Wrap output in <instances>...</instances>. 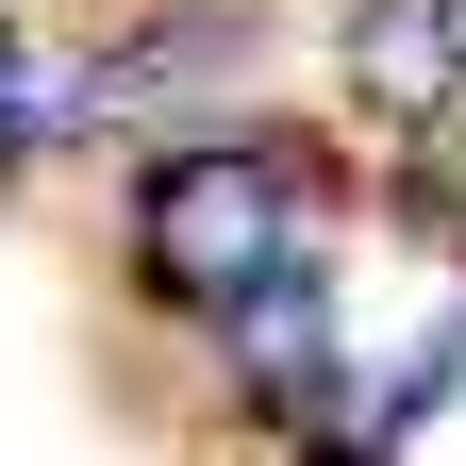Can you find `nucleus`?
<instances>
[{"label": "nucleus", "mask_w": 466, "mask_h": 466, "mask_svg": "<svg viewBox=\"0 0 466 466\" xmlns=\"http://www.w3.org/2000/svg\"><path fill=\"white\" fill-rule=\"evenodd\" d=\"M350 84H367V100H433V84H450V67H433V17L367 0V17H350Z\"/></svg>", "instance_id": "obj_3"}, {"label": "nucleus", "mask_w": 466, "mask_h": 466, "mask_svg": "<svg viewBox=\"0 0 466 466\" xmlns=\"http://www.w3.org/2000/svg\"><path fill=\"white\" fill-rule=\"evenodd\" d=\"M217 317H233V350H250V367H317V317H333V300H317V267L283 250L267 283H233Z\"/></svg>", "instance_id": "obj_2"}, {"label": "nucleus", "mask_w": 466, "mask_h": 466, "mask_svg": "<svg viewBox=\"0 0 466 466\" xmlns=\"http://www.w3.org/2000/svg\"><path fill=\"white\" fill-rule=\"evenodd\" d=\"M283 233H300V167H283L267 134H200V150H167L150 184H134V267L167 283V300H233V283H267Z\"/></svg>", "instance_id": "obj_1"}, {"label": "nucleus", "mask_w": 466, "mask_h": 466, "mask_svg": "<svg viewBox=\"0 0 466 466\" xmlns=\"http://www.w3.org/2000/svg\"><path fill=\"white\" fill-rule=\"evenodd\" d=\"M433 67H466V0H433Z\"/></svg>", "instance_id": "obj_5"}, {"label": "nucleus", "mask_w": 466, "mask_h": 466, "mask_svg": "<svg viewBox=\"0 0 466 466\" xmlns=\"http://www.w3.org/2000/svg\"><path fill=\"white\" fill-rule=\"evenodd\" d=\"M50 134V67H17V50H0V150H34Z\"/></svg>", "instance_id": "obj_4"}]
</instances>
